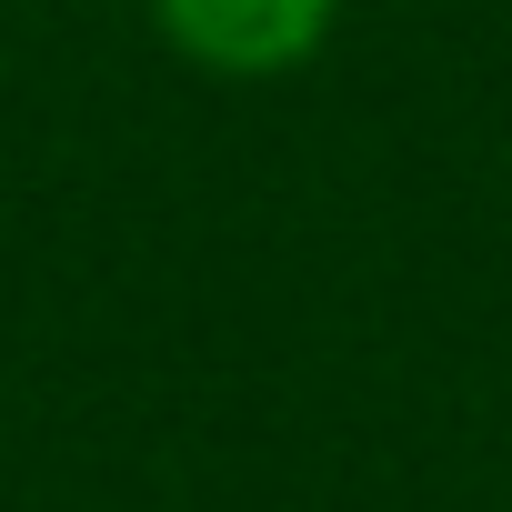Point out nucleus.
Returning <instances> with one entry per match:
<instances>
[{"mask_svg": "<svg viewBox=\"0 0 512 512\" xmlns=\"http://www.w3.org/2000/svg\"><path fill=\"white\" fill-rule=\"evenodd\" d=\"M141 21L201 81H292L332 51L342 0H141Z\"/></svg>", "mask_w": 512, "mask_h": 512, "instance_id": "1", "label": "nucleus"}]
</instances>
